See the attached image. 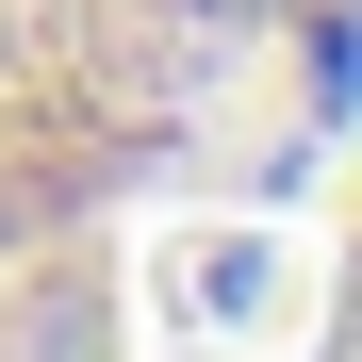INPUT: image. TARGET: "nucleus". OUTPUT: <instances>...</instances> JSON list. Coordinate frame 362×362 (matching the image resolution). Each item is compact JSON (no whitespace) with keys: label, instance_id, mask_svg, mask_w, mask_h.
Instances as JSON below:
<instances>
[{"label":"nucleus","instance_id":"obj_2","mask_svg":"<svg viewBox=\"0 0 362 362\" xmlns=\"http://www.w3.org/2000/svg\"><path fill=\"white\" fill-rule=\"evenodd\" d=\"M313 362H362V165L329 198V280H313Z\"/></svg>","mask_w":362,"mask_h":362},{"label":"nucleus","instance_id":"obj_1","mask_svg":"<svg viewBox=\"0 0 362 362\" xmlns=\"http://www.w3.org/2000/svg\"><path fill=\"white\" fill-rule=\"evenodd\" d=\"M247 0H0V264L132 214L198 148Z\"/></svg>","mask_w":362,"mask_h":362}]
</instances>
